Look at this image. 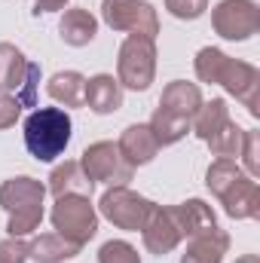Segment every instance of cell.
<instances>
[{"label":"cell","instance_id":"1","mask_svg":"<svg viewBox=\"0 0 260 263\" xmlns=\"http://www.w3.org/2000/svg\"><path fill=\"white\" fill-rule=\"evenodd\" d=\"M202 107V92L196 83L187 80H175L162 89L159 95V107L150 117V132L156 135L159 147L178 144L181 138H187V132L193 129V117Z\"/></svg>","mask_w":260,"mask_h":263},{"label":"cell","instance_id":"2","mask_svg":"<svg viewBox=\"0 0 260 263\" xmlns=\"http://www.w3.org/2000/svg\"><path fill=\"white\" fill-rule=\"evenodd\" d=\"M43 199L46 187L37 178H9L0 184V208L9 214L6 220V233L9 236H31L40 223H43Z\"/></svg>","mask_w":260,"mask_h":263},{"label":"cell","instance_id":"3","mask_svg":"<svg viewBox=\"0 0 260 263\" xmlns=\"http://www.w3.org/2000/svg\"><path fill=\"white\" fill-rule=\"evenodd\" d=\"M25 147L37 162L59 159L70 144V117L65 107H34L25 120Z\"/></svg>","mask_w":260,"mask_h":263},{"label":"cell","instance_id":"4","mask_svg":"<svg viewBox=\"0 0 260 263\" xmlns=\"http://www.w3.org/2000/svg\"><path fill=\"white\" fill-rule=\"evenodd\" d=\"M49 220H52V230L73 242V245H86L95 239L98 233V208L92 205V196H59L52 211H49Z\"/></svg>","mask_w":260,"mask_h":263},{"label":"cell","instance_id":"5","mask_svg":"<svg viewBox=\"0 0 260 263\" xmlns=\"http://www.w3.org/2000/svg\"><path fill=\"white\" fill-rule=\"evenodd\" d=\"M156 77V40L129 34L117 52V80L123 89L144 92Z\"/></svg>","mask_w":260,"mask_h":263},{"label":"cell","instance_id":"6","mask_svg":"<svg viewBox=\"0 0 260 263\" xmlns=\"http://www.w3.org/2000/svg\"><path fill=\"white\" fill-rule=\"evenodd\" d=\"M153 208H156V202H150L147 196L135 193L129 187H107L101 202H98V214L104 220H110L117 230H126V233L144 230Z\"/></svg>","mask_w":260,"mask_h":263},{"label":"cell","instance_id":"7","mask_svg":"<svg viewBox=\"0 0 260 263\" xmlns=\"http://www.w3.org/2000/svg\"><path fill=\"white\" fill-rule=\"evenodd\" d=\"M83 172L89 175L92 184H107V187H129L135 178V168L123 159L120 147L114 141H95L83 150L80 156Z\"/></svg>","mask_w":260,"mask_h":263},{"label":"cell","instance_id":"8","mask_svg":"<svg viewBox=\"0 0 260 263\" xmlns=\"http://www.w3.org/2000/svg\"><path fill=\"white\" fill-rule=\"evenodd\" d=\"M101 18L110 31L141 34L150 40L159 34V15L147 0H101Z\"/></svg>","mask_w":260,"mask_h":263},{"label":"cell","instance_id":"9","mask_svg":"<svg viewBox=\"0 0 260 263\" xmlns=\"http://www.w3.org/2000/svg\"><path fill=\"white\" fill-rule=\"evenodd\" d=\"M211 28L217 37L245 43L260 31V9L254 0H220L211 9Z\"/></svg>","mask_w":260,"mask_h":263},{"label":"cell","instance_id":"10","mask_svg":"<svg viewBox=\"0 0 260 263\" xmlns=\"http://www.w3.org/2000/svg\"><path fill=\"white\" fill-rule=\"evenodd\" d=\"M217 86H224L236 101H242V107H245L251 117H260V101H257L260 70L254 65L227 55V62H224L220 73H217Z\"/></svg>","mask_w":260,"mask_h":263},{"label":"cell","instance_id":"11","mask_svg":"<svg viewBox=\"0 0 260 263\" xmlns=\"http://www.w3.org/2000/svg\"><path fill=\"white\" fill-rule=\"evenodd\" d=\"M141 239H144V248L156 257H165L172 254L181 242H184V230H181V220L175 214V205H156L150 220L144 223L141 230Z\"/></svg>","mask_w":260,"mask_h":263},{"label":"cell","instance_id":"12","mask_svg":"<svg viewBox=\"0 0 260 263\" xmlns=\"http://www.w3.org/2000/svg\"><path fill=\"white\" fill-rule=\"evenodd\" d=\"M224 205V214L233 217V220H254L260 217V187L254 178L248 175H239L233 181V187L217 199Z\"/></svg>","mask_w":260,"mask_h":263},{"label":"cell","instance_id":"13","mask_svg":"<svg viewBox=\"0 0 260 263\" xmlns=\"http://www.w3.org/2000/svg\"><path fill=\"white\" fill-rule=\"evenodd\" d=\"M117 147H120L123 159L129 162L132 168L153 162L156 153H159V141H156V135L150 132L147 123H135V126H129V129H123L120 141H117Z\"/></svg>","mask_w":260,"mask_h":263},{"label":"cell","instance_id":"14","mask_svg":"<svg viewBox=\"0 0 260 263\" xmlns=\"http://www.w3.org/2000/svg\"><path fill=\"white\" fill-rule=\"evenodd\" d=\"M86 107L98 117L117 114L123 107V86L114 73H95L86 80Z\"/></svg>","mask_w":260,"mask_h":263},{"label":"cell","instance_id":"15","mask_svg":"<svg viewBox=\"0 0 260 263\" xmlns=\"http://www.w3.org/2000/svg\"><path fill=\"white\" fill-rule=\"evenodd\" d=\"M227 251H230V236L220 227H214V230H205L187 239L181 263H224Z\"/></svg>","mask_w":260,"mask_h":263},{"label":"cell","instance_id":"16","mask_svg":"<svg viewBox=\"0 0 260 263\" xmlns=\"http://www.w3.org/2000/svg\"><path fill=\"white\" fill-rule=\"evenodd\" d=\"M92 190H95V184L89 181V175L83 172V165L77 162V159H65L62 165H55L52 168V175H49V184H46V193H52V196H92Z\"/></svg>","mask_w":260,"mask_h":263},{"label":"cell","instance_id":"17","mask_svg":"<svg viewBox=\"0 0 260 263\" xmlns=\"http://www.w3.org/2000/svg\"><path fill=\"white\" fill-rule=\"evenodd\" d=\"M59 34H62V40H65L67 46H73V49L89 46L95 40V34H98V18L89 9H83V6L65 9V15L59 22Z\"/></svg>","mask_w":260,"mask_h":263},{"label":"cell","instance_id":"18","mask_svg":"<svg viewBox=\"0 0 260 263\" xmlns=\"http://www.w3.org/2000/svg\"><path fill=\"white\" fill-rule=\"evenodd\" d=\"M46 92L62 107H86V77L80 70H59L49 77Z\"/></svg>","mask_w":260,"mask_h":263},{"label":"cell","instance_id":"19","mask_svg":"<svg viewBox=\"0 0 260 263\" xmlns=\"http://www.w3.org/2000/svg\"><path fill=\"white\" fill-rule=\"evenodd\" d=\"M80 254V245L62 239L59 233H43L28 242V260L34 263H65Z\"/></svg>","mask_w":260,"mask_h":263},{"label":"cell","instance_id":"20","mask_svg":"<svg viewBox=\"0 0 260 263\" xmlns=\"http://www.w3.org/2000/svg\"><path fill=\"white\" fill-rule=\"evenodd\" d=\"M28 77V59L22 49H15L12 43H0V92L15 95L25 86Z\"/></svg>","mask_w":260,"mask_h":263},{"label":"cell","instance_id":"21","mask_svg":"<svg viewBox=\"0 0 260 263\" xmlns=\"http://www.w3.org/2000/svg\"><path fill=\"white\" fill-rule=\"evenodd\" d=\"M175 214H178V220H181L184 239L199 236V233H205V230H214V227H217L211 205H208V202H202V199H187V202L175 205Z\"/></svg>","mask_w":260,"mask_h":263},{"label":"cell","instance_id":"22","mask_svg":"<svg viewBox=\"0 0 260 263\" xmlns=\"http://www.w3.org/2000/svg\"><path fill=\"white\" fill-rule=\"evenodd\" d=\"M227 123H230V107H227V101H224V98H211V101H202L199 114L193 117V129L190 132H193L199 141H208L211 135H217Z\"/></svg>","mask_w":260,"mask_h":263},{"label":"cell","instance_id":"23","mask_svg":"<svg viewBox=\"0 0 260 263\" xmlns=\"http://www.w3.org/2000/svg\"><path fill=\"white\" fill-rule=\"evenodd\" d=\"M242 175V168H239V162L236 159H214L211 165H208V172H205V187L211 190V196H224L230 187H233V181Z\"/></svg>","mask_w":260,"mask_h":263},{"label":"cell","instance_id":"24","mask_svg":"<svg viewBox=\"0 0 260 263\" xmlns=\"http://www.w3.org/2000/svg\"><path fill=\"white\" fill-rule=\"evenodd\" d=\"M242 132L233 120L224 126V129L217 132V135H211L205 144L211 147V156H217V159H236L239 156V150H242Z\"/></svg>","mask_w":260,"mask_h":263},{"label":"cell","instance_id":"25","mask_svg":"<svg viewBox=\"0 0 260 263\" xmlns=\"http://www.w3.org/2000/svg\"><path fill=\"white\" fill-rule=\"evenodd\" d=\"M224 62H227V52H220V49H214V46H205V49L196 52L193 70H196V77H199L202 83L217 86V73H220Z\"/></svg>","mask_w":260,"mask_h":263},{"label":"cell","instance_id":"26","mask_svg":"<svg viewBox=\"0 0 260 263\" xmlns=\"http://www.w3.org/2000/svg\"><path fill=\"white\" fill-rule=\"evenodd\" d=\"M98 263H141V254L123 239H110L101 245L98 251Z\"/></svg>","mask_w":260,"mask_h":263},{"label":"cell","instance_id":"27","mask_svg":"<svg viewBox=\"0 0 260 263\" xmlns=\"http://www.w3.org/2000/svg\"><path fill=\"white\" fill-rule=\"evenodd\" d=\"M260 132L257 129H245L242 132V150H239V156H242V162H245V168H248V178H254L257 181L260 175Z\"/></svg>","mask_w":260,"mask_h":263},{"label":"cell","instance_id":"28","mask_svg":"<svg viewBox=\"0 0 260 263\" xmlns=\"http://www.w3.org/2000/svg\"><path fill=\"white\" fill-rule=\"evenodd\" d=\"M37 89H40V65H37V62H28L25 86L12 95V98L22 104V110H25V107H37Z\"/></svg>","mask_w":260,"mask_h":263},{"label":"cell","instance_id":"29","mask_svg":"<svg viewBox=\"0 0 260 263\" xmlns=\"http://www.w3.org/2000/svg\"><path fill=\"white\" fill-rule=\"evenodd\" d=\"M165 9H169V15H175L181 22H196L205 15L208 0H165Z\"/></svg>","mask_w":260,"mask_h":263},{"label":"cell","instance_id":"30","mask_svg":"<svg viewBox=\"0 0 260 263\" xmlns=\"http://www.w3.org/2000/svg\"><path fill=\"white\" fill-rule=\"evenodd\" d=\"M0 263H28V242L22 236H9L0 242Z\"/></svg>","mask_w":260,"mask_h":263},{"label":"cell","instance_id":"31","mask_svg":"<svg viewBox=\"0 0 260 263\" xmlns=\"http://www.w3.org/2000/svg\"><path fill=\"white\" fill-rule=\"evenodd\" d=\"M18 117H22V104H18L12 95L0 92V132L9 129V126H15V123H18Z\"/></svg>","mask_w":260,"mask_h":263},{"label":"cell","instance_id":"32","mask_svg":"<svg viewBox=\"0 0 260 263\" xmlns=\"http://www.w3.org/2000/svg\"><path fill=\"white\" fill-rule=\"evenodd\" d=\"M65 6H67V0H34V15H40V12H59Z\"/></svg>","mask_w":260,"mask_h":263},{"label":"cell","instance_id":"33","mask_svg":"<svg viewBox=\"0 0 260 263\" xmlns=\"http://www.w3.org/2000/svg\"><path fill=\"white\" fill-rule=\"evenodd\" d=\"M236 263H260V257H257V254H242Z\"/></svg>","mask_w":260,"mask_h":263}]
</instances>
